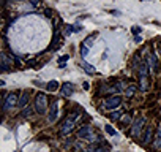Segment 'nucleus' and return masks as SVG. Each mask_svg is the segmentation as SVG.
Returning <instances> with one entry per match:
<instances>
[{
	"instance_id": "obj_1",
	"label": "nucleus",
	"mask_w": 161,
	"mask_h": 152,
	"mask_svg": "<svg viewBox=\"0 0 161 152\" xmlns=\"http://www.w3.org/2000/svg\"><path fill=\"white\" fill-rule=\"evenodd\" d=\"M81 117V111L79 113H71L69 116H66V119L62 122V125H60V135H69L74 130L76 127V122H78V119Z\"/></svg>"
},
{
	"instance_id": "obj_2",
	"label": "nucleus",
	"mask_w": 161,
	"mask_h": 152,
	"mask_svg": "<svg viewBox=\"0 0 161 152\" xmlns=\"http://www.w3.org/2000/svg\"><path fill=\"white\" fill-rule=\"evenodd\" d=\"M33 108H35V111H37L38 114H44V113L47 111V108H49L47 95H46V94H43V92H40V94L35 95Z\"/></svg>"
},
{
	"instance_id": "obj_3",
	"label": "nucleus",
	"mask_w": 161,
	"mask_h": 152,
	"mask_svg": "<svg viewBox=\"0 0 161 152\" xmlns=\"http://www.w3.org/2000/svg\"><path fill=\"white\" fill-rule=\"evenodd\" d=\"M130 128H131V136L133 138H139L141 133H142V130H145V117L144 116L134 117V122H133V125Z\"/></svg>"
},
{
	"instance_id": "obj_4",
	"label": "nucleus",
	"mask_w": 161,
	"mask_h": 152,
	"mask_svg": "<svg viewBox=\"0 0 161 152\" xmlns=\"http://www.w3.org/2000/svg\"><path fill=\"white\" fill-rule=\"evenodd\" d=\"M120 103H122V98H120L118 95H111V97H108V98L104 100L103 108H106V109H111V111H114L115 108L120 106Z\"/></svg>"
},
{
	"instance_id": "obj_5",
	"label": "nucleus",
	"mask_w": 161,
	"mask_h": 152,
	"mask_svg": "<svg viewBox=\"0 0 161 152\" xmlns=\"http://www.w3.org/2000/svg\"><path fill=\"white\" fill-rule=\"evenodd\" d=\"M147 65H149V70L152 73H156L158 71V68H159V64H158V57H156V54L155 52H147Z\"/></svg>"
},
{
	"instance_id": "obj_6",
	"label": "nucleus",
	"mask_w": 161,
	"mask_h": 152,
	"mask_svg": "<svg viewBox=\"0 0 161 152\" xmlns=\"http://www.w3.org/2000/svg\"><path fill=\"white\" fill-rule=\"evenodd\" d=\"M19 103V97H18V94H8L5 97V103H3V111H10V109L13 108V106H16Z\"/></svg>"
},
{
	"instance_id": "obj_7",
	"label": "nucleus",
	"mask_w": 161,
	"mask_h": 152,
	"mask_svg": "<svg viewBox=\"0 0 161 152\" xmlns=\"http://www.w3.org/2000/svg\"><path fill=\"white\" fill-rule=\"evenodd\" d=\"M153 136H155L153 127L152 125H147L145 130H144V133H142V136H141V144H142V146H147L150 141H153Z\"/></svg>"
},
{
	"instance_id": "obj_8",
	"label": "nucleus",
	"mask_w": 161,
	"mask_h": 152,
	"mask_svg": "<svg viewBox=\"0 0 161 152\" xmlns=\"http://www.w3.org/2000/svg\"><path fill=\"white\" fill-rule=\"evenodd\" d=\"M57 116H59V101L54 100L52 105H51V111H49V114H47V121L52 124L55 119H57Z\"/></svg>"
},
{
	"instance_id": "obj_9",
	"label": "nucleus",
	"mask_w": 161,
	"mask_h": 152,
	"mask_svg": "<svg viewBox=\"0 0 161 152\" xmlns=\"http://www.w3.org/2000/svg\"><path fill=\"white\" fill-rule=\"evenodd\" d=\"M74 84L73 82H63L62 84V87H60V92H62V95L63 97H71L73 94H74Z\"/></svg>"
},
{
	"instance_id": "obj_10",
	"label": "nucleus",
	"mask_w": 161,
	"mask_h": 152,
	"mask_svg": "<svg viewBox=\"0 0 161 152\" xmlns=\"http://www.w3.org/2000/svg\"><path fill=\"white\" fill-rule=\"evenodd\" d=\"M93 133V128L90 127V125H82L79 130H78V138H87L89 140V136Z\"/></svg>"
},
{
	"instance_id": "obj_11",
	"label": "nucleus",
	"mask_w": 161,
	"mask_h": 152,
	"mask_svg": "<svg viewBox=\"0 0 161 152\" xmlns=\"http://www.w3.org/2000/svg\"><path fill=\"white\" fill-rule=\"evenodd\" d=\"M152 147L155 149V150L161 149V127H158V130H156L155 136H153V143H152Z\"/></svg>"
},
{
	"instance_id": "obj_12",
	"label": "nucleus",
	"mask_w": 161,
	"mask_h": 152,
	"mask_svg": "<svg viewBox=\"0 0 161 152\" xmlns=\"http://www.w3.org/2000/svg\"><path fill=\"white\" fill-rule=\"evenodd\" d=\"M27 105H29V92H22L19 97V103H18V106L21 108H25Z\"/></svg>"
},
{
	"instance_id": "obj_13",
	"label": "nucleus",
	"mask_w": 161,
	"mask_h": 152,
	"mask_svg": "<svg viewBox=\"0 0 161 152\" xmlns=\"http://www.w3.org/2000/svg\"><path fill=\"white\" fill-rule=\"evenodd\" d=\"M122 124H123V127L127 128V127H131L133 125V122H134V119H133V116L131 114H123L122 116Z\"/></svg>"
},
{
	"instance_id": "obj_14",
	"label": "nucleus",
	"mask_w": 161,
	"mask_h": 152,
	"mask_svg": "<svg viewBox=\"0 0 161 152\" xmlns=\"http://www.w3.org/2000/svg\"><path fill=\"white\" fill-rule=\"evenodd\" d=\"M59 87H60V84L55 79H52V81H49L47 84H46V89L49 92H55V91H59Z\"/></svg>"
},
{
	"instance_id": "obj_15",
	"label": "nucleus",
	"mask_w": 161,
	"mask_h": 152,
	"mask_svg": "<svg viewBox=\"0 0 161 152\" xmlns=\"http://www.w3.org/2000/svg\"><path fill=\"white\" fill-rule=\"evenodd\" d=\"M122 116H123V114H122L120 111H117V109H115V111H111V113L108 114V117H109L112 122H118V121L122 119Z\"/></svg>"
},
{
	"instance_id": "obj_16",
	"label": "nucleus",
	"mask_w": 161,
	"mask_h": 152,
	"mask_svg": "<svg viewBox=\"0 0 161 152\" xmlns=\"http://www.w3.org/2000/svg\"><path fill=\"white\" fill-rule=\"evenodd\" d=\"M136 91H137V86L136 84H130L127 87V91H125V97H127V98H131V97L136 94Z\"/></svg>"
},
{
	"instance_id": "obj_17",
	"label": "nucleus",
	"mask_w": 161,
	"mask_h": 152,
	"mask_svg": "<svg viewBox=\"0 0 161 152\" xmlns=\"http://www.w3.org/2000/svg\"><path fill=\"white\" fill-rule=\"evenodd\" d=\"M109 147L108 146H90L89 152H108Z\"/></svg>"
},
{
	"instance_id": "obj_18",
	"label": "nucleus",
	"mask_w": 161,
	"mask_h": 152,
	"mask_svg": "<svg viewBox=\"0 0 161 152\" xmlns=\"http://www.w3.org/2000/svg\"><path fill=\"white\" fill-rule=\"evenodd\" d=\"M81 67L85 70L87 73H90V74H95L96 73V70H95V67H92V65H89V64H85V62H82L81 64Z\"/></svg>"
},
{
	"instance_id": "obj_19",
	"label": "nucleus",
	"mask_w": 161,
	"mask_h": 152,
	"mask_svg": "<svg viewBox=\"0 0 161 152\" xmlns=\"http://www.w3.org/2000/svg\"><path fill=\"white\" fill-rule=\"evenodd\" d=\"M104 130H106L108 135H111V136H117V135H118V133H117V130H115L112 125H109V124H108V125H104Z\"/></svg>"
},
{
	"instance_id": "obj_20",
	"label": "nucleus",
	"mask_w": 161,
	"mask_h": 152,
	"mask_svg": "<svg viewBox=\"0 0 161 152\" xmlns=\"http://www.w3.org/2000/svg\"><path fill=\"white\" fill-rule=\"evenodd\" d=\"M89 49H90V48H87L84 43H81V57L82 59H85L89 56Z\"/></svg>"
},
{
	"instance_id": "obj_21",
	"label": "nucleus",
	"mask_w": 161,
	"mask_h": 152,
	"mask_svg": "<svg viewBox=\"0 0 161 152\" xmlns=\"http://www.w3.org/2000/svg\"><path fill=\"white\" fill-rule=\"evenodd\" d=\"M93 40H95V35H92V37H89L87 40H84V41H82V43H84V45H85L87 48H90V46H92V43H93Z\"/></svg>"
},
{
	"instance_id": "obj_22",
	"label": "nucleus",
	"mask_w": 161,
	"mask_h": 152,
	"mask_svg": "<svg viewBox=\"0 0 161 152\" xmlns=\"http://www.w3.org/2000/svg\"><path fill=\"white\" fill-rule=\"evenodd\" d=\"M68 59H69V56H63V57H60V59H59V67H60V68H62V67H65Z\"/></svg>"
},
{
	"instance_id": "obj_23",
	"label": "nucleus",
	"mask_w": 161,
	"mask_h": 152,
	"mask_svg": "<svg viewBox=\"0 0 161 152\" xmlns=\"http://www.w3.org/2000/svg\"><path fill=\"white\" fill-rule=\"evenodd\" d=\"M30 114H32V108H27L22 111V116H30Z\"/></svg>"
},
{
	"instance_id": "obj_24",
	"label": "nucleus",
	"mask_w": 161,
	"mask_h": 152,
	"mask_svg": "<svg viewBox=\"0 0 161 152\" xmlns=\"http://www.w3.org/2000/svg\"><path fill=\"white\" fill-rule=\"evenodd\" d=\"M141 27H133V33H136V37H137V33H141Z\"/></svg>"
},
{
	"instance_id": "obj_25",
	"label": "nucleus",
	"mask_w": 161,
	"mask_h": 152,
	"mask_svg": "<svg viewBox=\"0 0 161 152\" xmlns=\"http://www.w3.org/2000/svg\"><path fill=\"white\" fill-rule=\"evenodd\" d=\"M35 64H37L35 60H30V62H27V67H35Z\"/></svg>"
},
{
	"instance_id": "obj_26",
	"label": "nucleus",
	"mask_w": 161,
	"mask_h": 152,
	"mask_svg": "<svg viewBox=\"0 0 161 152\" xmlns=\"http://www.w3.org/2000/svg\"><path fill=\"white\" fill-rule=\"evenodd\" d=\"M134 41H136V43H141V41H142L141 35H137V37H134Z\"/></svg>"
},
{
	"instance_id": "obj_27",
	"label": "nucleus",
	"mask_w": 161,
	"mask_h": 152,
	"mask_svg": "<svg viewBox=\"0 0 161 152\" xmlns=\"http://www.w3.org/2000/svg\"><path fill=\"white\" fill-rule=\"evenodd\" d=\"M46 16L47 18H52V11L51 10H46Z\"/></svg>"
},
{
	"instance_id": "obj_28",
	"label": "nucleus",
	"mask_w": 161,
	"mask_h": 152,
	"mask_svg": "<svg viewBox=\"0 0 161 152\" xmlns=\"http://www.w3.org/2000/svg\"><path fill=\"white\" fill-rule=\"evenodd\" d=\"M82 86H84V89H87V91H89V87H90V84H89V82H84Z\"/></svg>"
}]
</instances>
